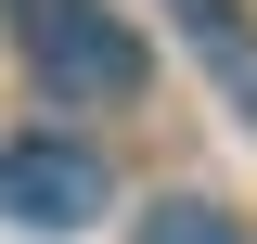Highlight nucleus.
<instances>
[{
	"mask_svg": "<svg viewBox=\"0 0 257 244\" xmlns=\"http://www.w3.org/2000/svg\"><path fill=\"white\" fill-rule=\"evenodd\" d=\"M26 77L64 103H128L142 90V39L103 0H26Z\"/></svg>",
	"mask_w": 257,
	"mask_h": 244,
	"instance_id": "1",
	"label": "nucleus"
},
{
	"mask_svg": "<svg viewBox=\"0 0 257 244\" xmlns=\"http://www.w3.org/2000/svg\"><path fill=\"white\" fill-rule=\"evenodd\" d=\"M0 206H13V231H77L103 206V154L64 142V129H39V142L0 154Z\"/></svg>",
	"mask_w": 257,
	"mask_h": 244,
	"instance_id": "2",
	"label": "nucleus"
},
{
	"mask_svg": "<svg viewBox=\"0 0 257 244\" xmlns=\"http://www.w3.org/2000/svg\"><path fill=\"white\" fill-rule=\"evenodd\" d=\"M180 26H193V52H206V77L257 116V26L231 13V0H180Z\"/></svg>",
	"mask_w": 257,
	"mask_h": 244,
	"instance_id": "3",
	"label": "nucleus"
},
{
	"mask_svg": "<svg viewBox=\"0 0 257 244\" xmlns=\"http://www.w3.org/2000/svg\"><path fill=\"white\" fill-rule=\"evenodd\" d=\"M142 244H244V231H231V206H193V193H180V206L142 218Z\"/></svg>",
	"mask_w": 257,
	"mask_h": 244,
	"instance_id": "4",
	"label": "nucleus"
}]
</instances>
